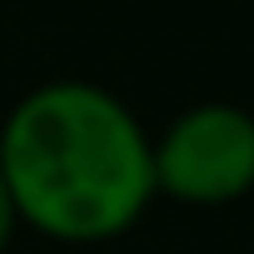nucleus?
I'll list each match as a JSON object with an SVG mask.
<instances>
[{"instance_id": "obj_1", "label": "nucleus", "mask_w": 254, "mask_h": 254, "mask_svg": "<svg viewBox=\"0 0 254 254\" xmlns=\"http://www.w3.org/2000/svg\"><path fill=\"white\" fill-rule=\"evenodd\" d=\"M15 219L55 244H110L155 204L150 135L95 80H45L0 125Z\"/></svg>"}, {"instance_id": "obj_2", "label": "nucleus", "mask_w": 254, "mask_h": 254, "mask_svg": "<svg viewBox=\"0 0 254 254\" xmlns=\"http://www.w3.org/2000/svg\"><path fill=\"white\" fill-rule=\"evenodd\" d=\"M155 194L194 209L239 204L254 190V115L229 100L180 110L150 140Z\"/></svg>"}, {"instance_id": "obj_3", "label": "nucleus", "mask_w": 254, "mask_h": 254, "mask_svg": "<svg viewBox=\"0 0 254 254\" xmlns=\"http://www.w3.org/2000/svg\"><path fill=\"white\" fill-rule=\"evenodd\" d=\"M15 229H20V219H15V199H10V190H5V175H0V254L10 249Z\"/></svg>"}]
</instances>
